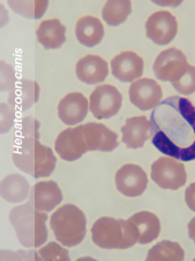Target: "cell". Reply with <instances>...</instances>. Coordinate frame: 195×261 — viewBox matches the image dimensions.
Here are the masks:
<instances>
[{"label":"cell","mask_w":195,"mask_h":261,"mask_svg":"<svg viewBox=\"0 0 195 261\" xmlns=\"http://www.w3.org/2000/svg\"><path fill=\"white\" fill-rule=\"evenodd\" d=\"M13 11L24 15L27 19H38L42 16L46 8L48 7V2H8Z\"/></svg>","instance_id":"25"},{"label":"cell","mask_w":195,"mask_h":261,"mask_svg":"<svg viewBox=\"0 0 195 261\" xmlns=\"http://www.w3.org/2000/svg\"><path fill=\"white\" fill-rule=\"evenodd\" d=\"M189 64L185 55L178 48H169L161 51L153 64V71L155 76L164 82L175 84L180 81L189 71Z\"/></svg>","instance_id":"6"},{"label":"cell","mask_w":195,"mask_h":261,"mask_svg":"<svg viewBox=\"0 0 195 261\" xmlns=\"http://www.w3.org/2000/svg\"><path fill=\"white\" fill-rule=\"evenodd\" d=\"M117 191L127 197L141 196L148 186V176L143 169L134 163H127L120 167L115 174Z\"/></svg>","instance_id":"10"},{"label":"cell","mask_w":195,"mask_h":261,"mask_svg":"<svg viewBox=\"0 0 195 261\" xmlns=\"http://www.w3.org/2000/svg\"><path fill=\"white\" fill-rule=\"evenodd\" d=\"M133 11L130 0H108L102 9V18L110 27H118L126 22Z\"/></svg>","instance_id":"23"},{"label":"cell","mask_w":195,"mask_h":261,"mask_svg":"<svg viewBox=\"0 0 195 261\" xmlns=\"http://www.w3.org/2000/svg\"><path fill=\"white\" fill-rule=\"evenodd\" d=\"M152 144L161 153L181 161L195 160V106L172 96L160 101L150 118Z\"/></svg>","instance_id":"1"},{"label":"cell","mask_w":195,"mask_h":261,"mask_svg":"<svg viewBox=\"0 0 195 261\" xmlns=\"http://www.w3.org/2000/svg\"><path fill=\"white\" fill-rule=\"evenodd\" d=\"M39 122L34 118H24L18 127V140L12 151L13 163L30 176L46 177L50 175L56 165L53 151L40 144Z\"/></svg>","instance_id":"2"},{"label":"cell","mask_w":195,"mask_h":261,"mask_svg":"<svg viewBox=\"0 0 195 261\" xmlns=\"http://www.w3.org/2000/svg\"><path fill=\"white\" fill-rule=\"evenodd\" d=\"M162 89L156 81L140 79L133 82L129 87V99L133 105L142 111L155 108L160 102Z\"/></svg>","instance_id":"11"},{"label":"cell","mask_w":195,"mask_h":261,"mask_svg":"<svg viewBox=\"0 0 195 261\" xmlns=\"http://www.w3.org/2000/svg\"><path fill=\"white\" fill-rule=\"evenodd\" d=\"M36 260H70L68 249L63 248L55 242H50L37 251Z\"/></svg>","instance_id":"26"},{"label":"cell","mask_w":195,"mask_h":261,"mask_svg":"<svg viewBox=\"0 0 195 261\" xmlns=\"http://www.w3.org/2000/svg\"><path fill=\"white\" fill-rule=\"evenodd\" d=\"M188 232H189V238L195 243V218H193L189 222Z\"/></svg>","instance_id":"29"},{"label":"cell","mask_w":195,"mask_h":261,"mask_svg":"<svg viewBox=\"0 0 195 261\" xmlns=\"http://www.w3.org/2000/svg\"><path fill=\"white\" fill-rule=\"evenodd\" d=\"M184 259V250L176 242L161 241L152 247L149 252L146 261H182Z\"/></svg>","instance_id":"24"},{"label":"cell","mask_w":195,"mask_h":261,"mask_svg":"<svg viewBox=\"0 0 195 261\" xmlns=\"http://www.w3.org/2000/svg\"><path fill=\"white\" fill-rule=\"evenodd\" d=\"M173 86L181 95L189 96L195 93V67L191 65L186 74L177 83L173 84Z\"/></svg>","instance_id":"27"},{"label":"cell","mask_w":195,"mask_h":261,"mask_svg":"<svg viewBox=\"0 0 195 261\" xmlns=\"http://www.w3.org/2000/svg\"><path fill=\"white\" fill-rule=\"evenodd\" d=\"M128 220L135 227L138 243L142 245L149 244L158 238L160 233V221L156 215L149 211H140Z\"/></svg>","instance_id":"19"},{"label":"cell","mask_w":195,"mask_h":261,"mask_svg":"<svg viewBox=\"0 0 195 261\" xmlns=\"http://www.w3.org/2000/svg\"><path fill=\"white\" fill-rule=\"evenodd\" d=\"M146 36L154 44L164 46L173 42L178 33V22L173 13L161 10L151 14L145 22Z\"/></svg>","instance_id":"9"},{"label":"cell","mask_w":195,"mask_h":261,"mask_svg":"<svg viewBox=\"0 0 195 261\" xmlns=\"http://www.w3.org/2000/svg\"><path fill=\"white\" fill-rule=\"evenodd\" d=\"M87 98L79 92L65 95L58 105V116L64 124L76 125L83 122L89 110Z\"/></svg>","instance_id":"15"},{"label":"cell","mask_w":195,"mask_h":261,"mask_svg":"<svg viewBox=\"0 0 195 261\" xmlns=\"http://www.w3.org/2000/svg\"><path fill=\"white\" fill-rule=\"evenodd\" d=\"M63 200L59 185L54 181H43L31 187L29 201L42 212L52 211Z\"/></svg>","instance_id":"17"},{"label":"cell","mask_w":195,"mask_h":261,"mask_svg":"<svg viewBox=\"0 0 195 261\" xmlns=\"http://www.w3.org/2000/svg\"><path fill=\"white\" fill-rule=\"evenodd\" d=\"M36 38L45 49H58L67 40V28L59 19L44 20L36 30Z\"/></svg>","instance_id":"20"},{"label":"cell","mask_w":195,"mask_h":261,"mask_svg":"<svg viewBox=\"0 0 195 261\" xmlns=\"http://www.w3.org/2000/svg\"><path fill=\"white\" fill-rule=\"evenodd\" d=\"M48 216L38 211L28 200L26 203L11 209L9 221L13 226L20 244L27 248H37L46 243L48 230L46 226Z\"/></svg>","instance_id":"3"},{"label":"cell","mask_w":195,"mask_h":261,"mask_svg":"<svg viewBox=\"0 0 195 261\" xmlns=\"http://www.w3.org/2000/svg\"><path fill=\"white\" fill-rule=\"evenodd\" d=\"M50 226L56 241L65 247H74L85 239L86 217L77 206L67 203L53 212Z\"/></svg>","instance_id":"5"},{"label":"cell","mask_w":195,"mask_h":261,"mask_svg":"<svg viewBox=\"0 0 195 261\" xmlns=\"http://www.w3.org/2000/svg\"><path fill=\"white\" fill-rule=\"evenodd\" d=\"M92 241L103 249H127L138 242L134 225L121 219L102 217L91 227Z\"/></svg>","instance_id":"4"},{"label":"cell","mask_w":195,"mask_h":261,"mask_svg":"<svg viewBox=\"0 0 195 261\" xmlns=\"http://www.w3.org/2000/svg\"><path fill=\"white\" fill-rule=\"evenodd\" d=\"M144 70V61L134 51H123L114 57L111 61L112 74L124 83L135 82L141 77Z\"/></svg>","instance_id":"14"},{"label":"cell","mask_w":195,"mask_h":261,"mask_svg":"<svg viewBox=\"0 0 195 261\" xmlns=\"http://www.w3.org/2000/svg\"><path fill=\"white\" fill-rule=\"evenodd\" d=\"M91 113L98 120L110 119L118 113L123 96L114 85L103 84L96 86L89 98Z\"/></svg>","instance_id":"8"},{"label":"cell","mask_w":195,"mask_h":261,"mask_svg":"<svg viewBox=\"0 0 195 261\" xmlns=\"http://www.w3.org/2000/svg\"><path fill=\"white\" fill-rule=\"evenodd\" d=\"M75 35L81 45L86 47H94L100 44L104 37L102 22L95 16L85 15L76 23Z\"/></svg>","instance_id":"21"},{"label":"cell","mask_w":195,"mask_h":261,"mask_svg":"<svg viewBox=\"0 0 195 261\" xmlns=\"http://www.w3.org/2000/svg\"><path fill=\"white\" fill-rule=\"evenodd\" d=\"M29 193L30 186L27 179L18 173L9 174L2 181L0 194L8 202H22L28 197Z\"/></svg>","instance_id":"22"},{"label":"cell","mask_w":195,"mask_h":261,"mask_svg":"<svg viewBox=\"0 0 195 261\" xmlns=\"http://www.w3.org/2000/svg\"><path fill=\"white\" fill-rule=\"evenodd\" d=\"M151 177L160 189L177 191L186 183L184 166L172 157H161L151 167Z\"/></svg>","instance_id":"7"},{"label":"cell","mask_w":195,"mask_h":261,"mask_svg":"<svg viewBox=\"0 0 195 261\" xmlns=\"http://www.w3.org/2000/svg\"><path fill=\"white\" fill-rule=\"evenodd\" d=\"M54 149L61 159L65 161H75L86 153L88 149L81 133V126L63 129L56 136Z\"/></svg>","instance_id":"13"},{"label":"cell","mask_w":195,"mask_h":261,"mask_svg":"<svg viewBox=\"0 0 195 261\" xmlns=\"http://www.w3.org/2000/svg\"><path fill=\"white\" fill-rule=\"evenodd\" d=\"M77 79L88 85L99 84L109 75V65L100 56L87 55L76 63Z\"/></svg>","instance_id":"16"},{"label":"cell","mask_w":195,"mask_h":261,"mask_svg":"<svg viewBox=\"0 0 195 261\" xmlns=\"http://www.w3.org/2000/svg\"><path fill=\"white\" fill-rule=\"evenodd\" d=\"M123 134V143L130 149L142 148L145 142L150 138L151 124L144 116L132 117L125 121L120 128Z\"/></svg>","instance_id":"18"},{"label":"cell","mask_w":195,"mask_h":261,"mask_svg":"<svg viewBox=\"0 0 195 261\" xmlns=\"http://www.w3.org/2000/svg\"><path fill=\"white\" fill-rule=\"evenodd\" d=\"M185 202L188 207L195 212V183H192L185 191Z\"/></svg>","instance_id":"28"},{"label":"cell","mask_w":195,"mask_h":261,"mask_svg":"<svg viewBox=\"0 0 195 261\" xmlns=\"http://www.w3.org/2000/svg\"><path fill=\"white\" fill-rule=\"evenodd\" d=\"M88 151H113L118 146L117 134L101 123H86L80 125Z\"/></svg>","instance_id":"12"}]
</instances>
